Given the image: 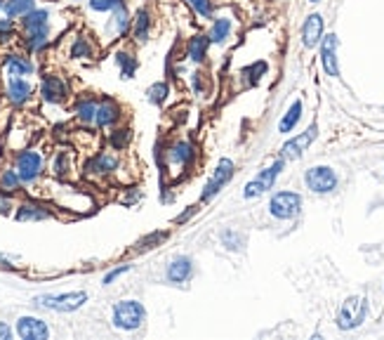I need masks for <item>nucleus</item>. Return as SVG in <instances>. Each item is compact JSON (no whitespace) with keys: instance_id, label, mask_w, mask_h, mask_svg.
Returning a JSON list of instances; mask_svg holds the SVG:
<instances>
[{"instance_id":"1","label":"nucleus","mask_w":384,"mask_h":340,"mask_svg":"<svg viewBox=\"0 0 384 340\" xmlns=\"http://www.w3.org/2000/svg\"><path fill=\"white\" fill-rule=\"evenodd\" d=\"M111 319H114V326L120 328V331H137L146 321V310L137 300H123L116 302Z\"/></svg>"},{"instance_id":"2","label":"nucleus","mask_w":384,"mask_h":340,"mask_svg":"<svg viewBox=\"0 0 384 340\" xmlns=\"http://www.w3.org/2000/svg\"><path fill=\"white\" fill-rule=\"evenodd\" d=\"M88 302V293L85 291H76V293H62V295H36L34 305L45 307L52 312H76Z\"/></svg>"},{"instance_id":"3","label":"nucleus","mask_w":384,"mask_h":340,"mask_svg":"<svg viewBox=\"0 0 384 340\" xmlns=\"http://www.w3.org/2000/svg\"><path fill=\"white\" fill-rule=\"evenodd\" d=\"M366 310H368L366 298H361V295L346 298L342 310H340V315H337V326L342 328V331H351V328L361 326L366 319Z\"/></svg>"},{"instance_id":"4","label":"nucleus","mask_w":384,"mask_h":340,"mask_svg":"<svg viewBox=\"0 0 384 340\" xmlns=\"http://www.w3.org/2000/svg\"><path fill=\"white\" fill-rule=\"evenodd\" d=\"M269 208H271V215L279 217V220H290V217H295L302 208V196L295 194V191H279V194L271 199Z\"/></svg>"},{"instance_id":"5","label":"nucleus","mask_w":384,"mask_h":340,"mask_svg":"<svg viewBox=\"0 0 384 340\" xmlns=\"http://www.w3.org/2000/svg\"><path fill=\"white\" fill-rule=\"evenodd\" d=\"M14 170H17L21 182H36L42 173V156L34 149H26L17 156V163H14Z\"/></svg>"},{"instance_id":"6","label":"nucleus","mask_w":384,"mask_h":340,"mask_svg":"<svg viewBox=\"0 0 384 340\" xmlns=\"http://www.w3.org/2000/svg\"><path fill=\"white\" fill-rule=\"evenodd\" d=\"M283 166H285V161H283V158H281V161H276L271 168L262 170V173H259L257 178L253 180V182H248V187H245V191H243L245 199H255V196L264 194L266 189L274 187L276 178H279V175H281V170H283Z\"/></svg>"},{"instance_id":"7","label":"nucleus","mask_w":384,"mask_h":340,"mask_svg":"<svg viewBox=\"0 0 384 340\" xmlns=\"http://www.w3.org/2000/svg\"><path fill=\"white\" fill-rule=\"evenodd\" d=\"M307 187L316 191V194H330V191L337 187V175L328 166H316L307 170Z\"/></svg>"},{"instance_id":"8","label":"nucleus","mask_w":384,"mask_h":340,"mask_svg":"<svg viewBox=\"0 0 384 340\" xmlns=\"http://www.w3.org/2000/svg\"><path fill=\"white\" fill-rule=\"evenodd\" d=\"M231 175H233V163L229 161V158H222V161L217 163L215 175H212L205 187H203V201H210L215 194H220V189L231 180Z\"/></svg>"},{"instance_id":"9","label":"nucleus","mask_w":384,"mask_h":340,"mask_svg":"<svg viewBox=\"0 0 384 340\" xmlns=\"http://www.w3.org/2000/svg\"><path fill=\"white\" fill-rule=\"evenodd\" d=\"M17 336L24 340H45L50 336V328L38 317H21L17 321Z\"/></svg>"},{"instance_id":"10","label":"nucleus","mask_w":384,"mask_h":340,"mask_svg":"<svg viewBox=\"0 0 384 340\" xmlns=\"http://www.w3.org/2000/svg\"><path fill=\"white\" fill-rule=\"evenodd\" d=\"M40 93H42V99H45V102L62 104L64 99H66L68 88L60 76H45L42 78V85H40Z\"/></svg>"},{"instance_id":"11","label":"nucleus","mask_w":384,"mask_h":340,"mask_svg":"<svg viewBox=\"0 0 384 340\" xmlns=\"http://www.w3.org/2000/svg\"><path fill=\"white\" fill-rule=\"evenodd\" d=\"M321 62L323 69L328 71V76H340V66H337V36L330 34L325 36L321 42Z\"/></svg>"},{"instance_id":"12","label":"nucleus","mask_w":384,"mask_h":340,"mask_svg":"<svg viewBox=\"0 0 384 340\" xmlns=\"http://www.w3.org/2000/svg\"><path fill=\"white\" fill-rule=\"evenodd\" d=\"M316 132H318L316 125H309L307 132H302V135L295 137V140L285 142V147H283V158H300L304 149H307L313 140H316Z\"/></svg>"},{"instance_id":"13","label":"nucleus","mask_w":384,"mask_h":340,"mask_svg":"<svg viewBox=\"0 0 384 340\" xmlns=\"http://www.w3.org/2000/svg\"><path fill=\"white\" fill-rule=\"evenodd\" d=\"M191 272H194V263H191V258H186V255H179V258H175L172 263L168 265V279L172 281V284H184V281H189Z\"/></svg>"},{"instance_id":"14","label":"nucleus","mask_w":384,"mask_h":340,"mask_svg":"<svg viewBox=\"0 0 384 340\" xmlns=\"http://www.w3.org/2000/svg\"><path fill=\"white\" fill-rule=\"evenodd\" d=\"M120 119V106L114 99H104L97 104V116H94V123L99 127H111L116 121Z\"/></svg>"},{"instance_id":"15","label":"nucleus","mask_w":384,"mask_h":340,"mask_svg":"<svg viewBox=\"0 0 384 340\" xmlns=\"http://www.w3.org/2000/svg\"><path fill=\"white\" fill-rule=\"evenodd\" d=\"M302 38H304V45L307 47H313L323 38V17L321 14H311V17H307V21H304V26H302Z\"/></svg>"},{"instance_id":"16","label":"nucleus","mask_w":384,"mask_h":340,"mask_svg":"<svg viewBox=\"0 0 384 340\" xmlns=\"http://www.w3.org/2000/svg\"><path fill=\"white\" fill-rule=\"evenodd\" d=\"M3 66H5V71H8L10 78L31 76V73H34V69H36L34 62L24 60V57H19V55H8V57H5V62H3Z\"/></svg>"},{"instance_id":"17","label":"nucleus","mask_w":384,"mask_h":340,"mask_svg":"<svg viewBox=\"0 0 384 340\" xmlns=\"http://www.w3.org/2000/svg\"><path fill=\"white\" fill-rule=\"evenodd\" d=\"M31 93H34V88H31L29 81H24V78H10V83H8V99L12 104H24L26 99L31 97Z\"/></svg>"},{"instance_id":"18","label":"nucleus","mask_w":384,"mask_h":340,"mask_svg":"<svg viewBox=\"0 0 384 340\" xmlns=\"http://www.w3.org/2000/svg\"><path fill=\"white\" fill-rule=\"evenodd\" d=\"M116 168H118V158H116L114 154H99V156H94L92 161L88 163L90 173H97V175L114 173Z\"/></svg>"},{"instance_id":"19","label":"nucleus","mask_w":384,"mask_h":340,"mask_svg":"<svg viewBox=\"0 0 384 340\" xmlns=\"http://www.w3.org/2000/svg\"><path fill=\"white\" fill-rule=\"evenodd\" d=\"M47 19H50V12L47 10H31L29 14H24V19H21V26H24V31L29 34V31H38V29H47Z\"/></svg>"},{"instance_id":"20","label":"nucleus","mask_w":384,"mask_h":340,"mask_svg":"<svg viewBox=\"0 0 384 340\" xmlns=\"http://www.w3.org/2000/svg\"><path fill=\"white\" fill-rule=\"evenodd\" d=\"M50 217V210L42 208L38 204H21L17 210V220L19 222H29V220H47Z\"/></svg>"},{"instance_id":"21","label":"nucleus","mask_w":384,"mask_h":340,"mask_svg":"<svg viewBox=\"0 0 384 340\" xmlns=\"http://www.w3.org/2000/svg\"><path fill=\"white\" fill-rule=\"evenodd\" d=\"M34 8H36V0H5V5H3L5 14H8L10 19L24 17V14H29Z\"/></svg>"},{"instance_id":"22","label":"nucleus","mask_w":384,"mask_h":340,"mask_svg":"<svg viewBox=\"0 0 384 340\" xmlns=\"http://www.w3.org/2000/svg\"><path fill=\"white\" fill-rule=\"evenodd\" d=\"M170 161L179 163V166H189L191 158H194V147L189 145V142H177L172 149H170Z\"/></svg>"},{"instance_id":"23","label":"nucleus","mask_w":384,"mask_h":340,"mask_svg":"<svg viewBox=\"0 0 384 340\" xmlns=\"http://www.w3.org/2000/svg\"><path fill=\"white\" fill-rule=\"evenodd\" d=\"M207 45H210V38L207 36H194L189 40V60L191 62H203L207 55Z\"/></svg>"},{"instance_id":"24","label":"nucleus","mask_w":384,"mask_h":340,"mask_svg":"<svg viewBox=\"0 0 384 340\" xmlns=\"http://www.w3.org/2000/svg\"><path fill=\"white\" fill-rule=\"evenodd\" d=\"M149 29H151V17H149L146 10H140L137 12V19H135V29H132V34H135V40L137 42H144L149 38Z\"/></svg>"},{"instance_id":"25","label":"nucleus","mask_w":384,"mask_h":340,"mask_svg":"<svg viewBox=\"0 0 384 340\" xmlns=\"http://www.w3.org/2000/svg\"><path fill=\"white\" fill-rule=\"evenodd\" d=\"M47 40H50V31L47 29L29 31V34H26V47H29L31 52H40L42 47L47 45Z\"/></svg>"},{"instance_id":"26","label":"nucleus","mask_w":384,"mask_h":340,"mask_svg":"<svg viewBox=\"0 0 384 340\" xmlns=\"http://www.w3.org/2000/svg\"><path fill=\"white\" fill-rule=\"evenodd\" d=\"M127 29H130V14H127V8L114 10V17H111V31H114V36H123Z\"/></svg>"},{"instance_id":"27","label":"nucleus","mask_w":384,"mask_h":340,"mask_svg":"<svg viewBox=\"0 0 384 340\" xmlns=\"http://www.w3.org/2000/svg\"><path fill=\"white\" fill-rule=\"evenodd\" d=\"M229 34H231V21H229L227 17H222L212 24L210 36H207V38H210V42H224L229 38Z\"/></svg>"},{"instance_id":"28","label":"nucleus","mask_w":384,"mask_h":340,"mask_svg":"<svg viewBox=\"0 0 384 340\" xmlns=\"http://www.w3.org/2000/svg\"><path fill=\"white\" fill-rule=\"evenodd\" d=\"M76 116L83 123H94V116H97V102L94 99H81L76 104Z\"/></svg>"},{"instance_id":"29","label":"nucleus","mask_w":384,"mask_h":340,"mask_svg":"<svg viewBox=\"0 0 384 340\" xmlns=\"http://www.w3.org/2000/svg\"><path fill=\"white\" fill-rule=\"evenodd\" d=\"M300 116H302V102H295V104L290 106V109H287V114L283 116V121H281L279 130H281V132H290L292 127L297 125Z\"/></svg>"},{"instance_id":"30","label":"nucleus","mask_w":384,"mask_h":340,"mask_svg":"<svg viewBox=\"0 0 384 340\" xmlns=\"http://www.w3.org/2000/svg\"><path fill=\"white\" fill-rule=\"evenodd\" d=\"M116 62H118V66H120V76L123 78L135 76V71H137V60H135V57L127 55V52H118V55H116Z\"/></svg>"},{"instance_id":"31","label":"nucleus","mask_w":384,"mask_h":340,"mask_svg":"<svg viewBox=\"0 0 384 340\" xmlns=\"http://www.w3.org/2000/svg\"><path fill=\"white\" fill-rule=\"evenodd\" d=\"M168 93H170V88H168V83H153L151 88L146 90V97H149V102L151 104H156V106H161L165 99H168Z\"/></svg>"},{"instance_id":"32","label":"nucleus","mask_w":384,"mask_h":340,"mask_svg":"<svg viewBox=\"0 0 384 340\" xmlns=\"http://www.w3.org/2000/svg\"><path fill=\"white\" fill-rule=\"evenodd\" d=\"M19 184H21V180H19V175H17V170H3L0 173V189L3 191H17L19 189Z\"/></svg>"},{"instance_id":"33","label":"nucleus","mask_w":384,"mask_h":340,"mask_svg":"<svg viewBox=\"0 0 384 340\" xmlns=\"http://www.w3.org/2000/svg\"><path fill=\"white\" fill-rule=\"evenodd\" d=\"M88 5L94 12H114L118 8H125V0H90Z\"/></svg>"},{"instance_id":"34","label":"nucleus","mask_w":384,"mask_h":340,"mask_svg":"<svg viewBox=\"0 0 384 340\" xmlns=\"http://www.w3.org/2000/svg\"><path fill=\"white\" fill-rule=\"evenodd\" d=\"M71 57L73 60H85V57H92V45L88 38H76L71 45Z\"/></svg>"},{"instance_id":"35","label":"nucleus","mask_w":384,"mask_h":340,"mask_svg":"<svg viewBox=\"0 0 384 340\" xmlns=\"http://www.w3.org/2000/svg\"><path fill=\"white\" fill-rule=\"evenodd\" d=\"M186 3H189L191 8L201 14V17H205V19L212 17V3H210V0H186Z\"/></svg>"},{"instance_id":"36","label":"nucleus","mask_w":384,"mask_h":340,"mask_svg":"<svg viewBox=\"0 0 384 340\" xmlns=\"http://www.w3.org/2000/svg\"><path fill=\"white\" fill-rule=\"evenodd\" d=\"M127 140H130V135H127V130H116L114 135H111V145L114 147H125Z\"/></svg>"},{"instance_id":"37","label":"nucleus","mask_w":384,"mask_h":340,"mask_svg":"<svg viewBox=\"0 0 384 340\" xmlns=\"http://www.w3.org/2000/svg\"><path fill=\"white\" fill-rule=\"evenodd\" d=\"M125 272H130V265H123V267H118V269H111V272L104 276V286L114 284V281L118 279L120 274H125Z\"/></svg>"},{"instance_id":"38","label":"nucleus","mask_w":384,"mask_h":340,"mask_svg":"<svg viewBox=\"0 0 384 340\" xmlns=\"http://www.w3.org/2000/svg\"><path fill=\"white\" fill-rule=\"evenodd\" d=\"M66 163H68V156L66 154H60V156H57V161H55V173L60 175H66Z\"/></svg>"},{"instance_id":"39","label":"nucleus","mask_w":384,"mask_h":340,"mask_svg":"<svg viewBox=\"0 0 384 340\" xmlns=\"http://www.w3.org/2000/svg\"><path fill=\"white\" fill-rule=\"evenodd\" d=\"M224 243H227V246L229 248H231V251H236V248H238V243H241V239H238L236 236V234H233V232H227V234H224Z\"/></svg>"},{"instance_id":"40","label":"nucleus","mask_w":384,"mask_h":340,"mask_svg":"<svg viewBox=\"0 0 384 340\" xmlns=\"http://www.w3.org/2000/svg\"><path fill=\"white\" fill-rule=\"evenodd\" d=\"M163 239H165V234H163V232L151 234V236H146V239H144V241H142V248H153V243H156V241H163Z\"/></svg>"},{"instance_id":"41","label":"nucleus","mask_w":384,"mask_h":340,"mask_svg":"<svg viewBox=\"0 0 384 340\" xmlns=\"http://www.w3.org/2000/svg\"><path fill=\"white\" fill-rule=\"evenodd\" d=\"M12 19H0V34H5V38H10V36H12Z\"/></svg>"},{"instance_id":"42","label":"nucleus","mask_w":384,"mask_h":340,"mask_svg":"<svg viewBox=\"0 0 384 340\" xmlns=\"http://www.w3.org/2000/svg\"><path fill=\"white\" fill-rule=\"evenodd\" d=\"M10 336H12V328H10L5 321H0V340H8Z\"/></svg>"},{"instance_id":"43","label":"nucleus","mask_w":384,"mask_h":340,"mask_svg":"<svg viewBox=\"0 0 384 340\" xmlns=\"http://www.w3.org/2000/svg\"><path fill=\"white\" fill-rule=\"evenodd\" d=\"M137 199H140V191L135 189V191H132L130 196H127V199H123V204H125V206H132V204H135Z\"/></svg>"},{"instance_id":"44","label":"nucleus","mask_w":384,"mask_h":340,"mask_svg":"<svg viewBox=\"0 0 384 340\" xmlns=\"http://www.w3.org/2000/svg\"><path fill=\"white\" fill-rule=\"evenodd\" d=\"M8 210H10V201L5 199V196H0V212H3V215H5V212H8Z\"/></svg>"},{"instance_id":"45","label":"nucleus","mask_w":384,"mask_h":340,"mask_svg":"<svg viewBox=\"0 0 384 340\" xmlns=\"http://www.w3.org/2000/svg\"><path fill=\"white\" fill-rule=\"evenodd\" d=\"M3 5H5V0H0V10H3Z\"/></svg>"},{"instance_id":"46","label":"nucleus","mask_w":384,"mask_h":340,"mask_svg":"<svg viewBox=\"0 0 384 340\" xmlns=\"http://www.w3.org/2000/svg\"><path fill=\"white\" fill-rule=\"evenodd\" d=\"M309 3H318V0H309Z\"/></svg>"}]
</instances>
